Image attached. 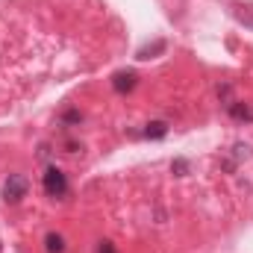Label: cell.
<instances>
[{
  "label": "cell",
  "instance_id": "obj_1",
  "mask_svg": "<svg viewBox=\"0 0 253 253\" xmlns=\"http://www.w3.org/2000/svg\"><path fill=\"white\" fill-rule=\"evenodd\" d=\"M42 189H44L47 197L62 200L65 194H68V174H65L62 168H56V165H47L44 174H42Z\"/></svg>",
  "mask_w": 253,
  "mask_h": 253
},
{
  "label": "cell",
  "instance_id": "obj_2",
  "mask_svg": "<svg viewBox=\"0 0 253 253\" xmlns=\"http://www.w3.org/2000/svg\"><path fill=\"white\" fill-rule=\"evenodd\" d=\"M30 191V180L24 174H9L6 183H3V200L6 203H21Z\"/></svg>",
  "mask_w": 253,
  "mask_h": 253
},
{
  "label": "cell",
  "instance_id": "obj_3",
  "mask_svg": "<svg viewBox=\"0 0 253 253\" xmlns=\"http://www.w3.org/2000/svg\"><path fill=\"white\" fill-rule=\"evenodd\" d=\"M245 159H251V144L236 141V144H233V150L221 159V168H224L227 174H236V171H239V165H242Z\"/></svg>",
  "mask_w": 253,
  "mask_h": 253
},
{
  "label": "cell",
  "instance_id": "obj_4",
  "mask_svg": "<svg viewBox=\"0 0 253 253\" xmlns=\"http://www.w3.org/2000/svg\"><path fill=\"white\" fill-rule=\"evenodd\" d=\"M135 85H138V74H135L132 68H121V71L112 74V88H115L118 94H129V91H135Z\"/></svg>",
  "mask_w": 253,
  "mask_h": 253
},
{
  "label": "cell",
  "instance_id": "obj_5",
  "mask_svg": "<svg viewBox=\"0 0 253 253\" xmlns=\"http://www.w3.org/2000/svg\"><path fill=\"white\" fill-rule=\"evenodd\" d=\"M224 109H227V115H230L233 121H242V124H251V121H253V103H245V100H230Z\"/></svg>",
  "mask_w": 253,
  "mask_h": 253
},
{
  "label": "cell",
  "instance_id": "obj_6",
  "mask_svg": "<svg viewBox=\"0 0 253 253\" xmlns=\"http://www.w3.org/2000/svg\"><path fill=\"white\" fill-rule=\"evenodd\" d=\"M141 135H144V138L159 141V138H165V135H168V124H165V121H150V124H144Z\"/></svg>",
  "mask_w": 253,
  "mask_h": 253
},
{
  "label": "cell",
  "instance_id": "obj_7",
  "mask_svg": "<svg viewBox=\"0 0 253 253\" xmlns=\"http://www.w3.org/2000/svg\"><path fill=\"white\" fill-rule=\"evenodd\" d=\"M80 124H83V112L80 109H65L59 115V126L62 129H71V126H80Z\"/></svg>",
  "mask_w": 253,
  "mask_h": 253
},
{
  "label": "cell",
  "instance_id": "obj_8",
  "mask_svg": "<svg viewBox=\"0 0 253 253\" xmlns=\"http://www.w3.org/2000/svg\"><path fill=\"white\" fill-rule=\"evenodd\" d=\"M44 251L47 253H65V239L59 233H47V236H44Z\"/></svg>",
  "mask_w": 253,
  "mask_h": 253
},
{
  "label": "cell",
  "instance_id": "obj_9",
  "mask_svg": "<svg viewBox=\"0 0 253 253\" xmlns=\"http://www.w3.org/2000/svg\"><path fill=\"white\" fill-rule=\"evenodd\" d=\"M165 50V42L159 39V42H153V44H147V47H141L138 53H135V59H153L156 53H162Z\"/></svg>",
  "mask_w": 253,
  "mask_h": 253
},
{
  "label": "cell",
  "instance_id": "obj_10",
  "mask_svg": "<svg viewBox=\"0 0 253 253\" xmlns=\"http://www.w3.org/2000/svg\"><path fill=\"white\" fill-rule=\"evenodd\" d=\"M218 100H221L224 106H227L230 100H236V97H233V85H230V83H221V85H218Z\"/></svg>",
  "mask_w": 253,
  "mask_h": 253
},
{
  "label": "cell",
  "instance_id": "obj_11",
  "mask_svg": "<svg viewBox=\"0 0 253 253\" xmlns=\"http://www.w3.org/2000/svg\"><path fill=\"white\" fill-rule=\"evenodd\" d=\"M171 171H174L177 177H186V174H189V159H183V156H177V159L171 162Z\"/></svg>",
  "mask_w": 253,
  "mask_h": 253
},
{
  "label": "cell",
  "instance_id": "obj_12",
  "mask_svg": "<svg viewBox=\"0 0 253 253\" xmlns=\"http://www.w3.org/2000/svg\"><path fill=\"white\" fill-rule=\"evenodd\" d=\"M236 21H239V24H245L248 30H253V12H248L245 6H239V9H236Z\"/></svg>",
  "mask_w": 253,
  "mask_h": 253
},
{
  "label": "cell",
  "instance_id": "obj_13",
  "mask_svg": "<svg viewBox=\"0 0 253 253\" xmlns=\"http://www.w3.org/2000/svg\"><path fill=\"white\" fill-rule=\"evenodd\" d=\"M62 147H65V153H77V150H83V141H77V138H62Z\"/></svg>",
  "mask_w": 253,
  "mask_h": 253
},
{
  "label": "cell",
  "instance_id": "obj_14",
  "mask_svg": "<svg viewBox=\"0 0 253 253\" xmlns=\"http://www.w3.org/2000/svg\"><path fill=\"white\" fill-rule=\"evenodd\" d=\"M97 253H118V248H115L109 239H100V242H97Z\"/></svg>",
  "mask_w": 253,
  "mask_h": 253
}]
</instances>
